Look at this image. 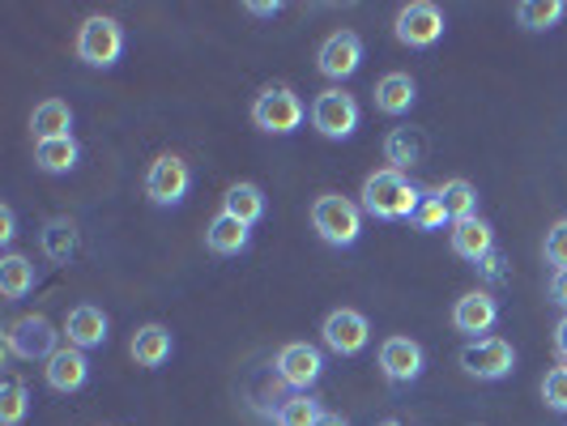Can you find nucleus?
<instances>
[{"label": "nucleus", "instance_id": "4468645a", "mask_svg": "<svg viewBox=\"0 0 567 426\" xmlns=\"http://www.w3.org/2000/svg\"><path fill=\"white\" fill-rule=\"evenodd\" d=\"M495 324H499V303H495L486 290H470V294L456 299L453 329L461 333V337L478 341V337H486Z\"/></svg>", "mask_w": 567, "mask_h": 426}, {"label": "nucleus", "instance_id": "423d86ee", "mask_svg": "<svg viewBox=\"0 0 567 426\" xmlns=\"http://www.w3.org/2000/svg\"><path fill=\"white\" fill-rule=\"evenodd\" d=\"M444 9L440 4H431V0H410V4H401L398 9V22H393V34H398L401 48H414V52H423V48H435L440 39H444Z\"/></svg>", "mask_w": 567, "mask_h": 426}, {"label": "nucleus", "instance_id": "0eeeda50", "mask_svg": "<svg viewBox=\"0 0 567 426\" xmlns=\"http://www.w3.org/2000/svg\"><path fill=\"white\" fill-rule=\"evenodd\" d=\"M461 371L483 380V384H499L516 371V350L504 337H478L461 345Z\"/></svg>", "mask_w": 567, "mask_h": 426}, {"label": "nucleus", "instance_id": "bb28decb", "mask_svg": "<svg viewBox=\"0 0 567 426\" xmlns=\"http://www.w3.org/2000/svg\"><path fill=\"white\" fill-rule=\"evenodd\" d=\"M435 197H440V205L449 209L453 222H461V218H478V188H474L470 179H444V184L435 188Z\"/></svg>", "mask_w": 567, "mask_h": 426}, {"label": "nucleus", "instance_id": "e433bc0d", "mask_svg": "<svg viewBox=\"0 0 567 426\" xmlns=\"http://www.w3.org/2000/svg\"><path fill=\"white\" fill-rule=\"evenodd\" d=\"M555 354H559V359L567 363V315L559 320V324H555Z\"/></svg>", "mask_w": 567, "mask_h": 426}, {"label": "nucleus", "instance_id": "1a4fd4ad", "mask_svg": "<svg viewBox=\"0 0 567 426\" xmlns=\"http://www.w3.org/2000/svg\"><path fill=\"white\" fill-rule=\"evenodd\" d=\"M320 341L338 354V359H354V354H363L371 341V324L363 312H354V308H333V312L320 320Z\"/></svg>", "mask_w": 567, "mask_h": 426}, {"label": "nucleus", "instance_id": "4be33fe9", "mask_svg": "<svg viewBox=\"0 0 567 426\" xmlns=\"http://www.w3.org/2000/svg\"><path fill=\"white\" fill-rule=\"evenodd\" d=\"M34 282H39V273H34V260L30 256L9 252L0 260V294H4V303L27 299L30 290H34Z\"/></svg>", "mask_w": 567, "mask_h": 426}, {"label": "nucleus", "instance_id": "a211bd4d", "mask_svg": "<svg viewBox=\"0 0 567 426\" xmlns=\"http://www.w3.org/2000/svg\"><path fill=\"white\" fill-rule=\"evenodd\" d=\"M128 354H133L137 367L158 371L171 354H175V337H171L167 324H142V329L133 333V341H128Z\"/></svg>", "mask_w": 567, "mask_h": 426}, {"label": "nucleus", "instance_id": "a878e982", "mask_svg": "<svg viewBox=\"0 0 567 426\" xmlns=\"http://www.w3.org/2000/svg\"><path fill=\"white\" fill-rule=\"evenodd\" d=\"M564 18H567L564 0H520V4H516V27L534 30V34H542V30H555Z\"/></svg>", "mask_w": 567, "mask_h": 426}, {"label": "nucleus", "instance_id": "ddd939ff", "mask_svg": "<svg viewBox=\"0 0 567 426\" xmlns=\"http://www.w3.org/2000/svg\"><path fill=\"white\" fill-rule=\"evenodd\" d=\"M426 367V354L423 345L414 337H384L380 341V371H384V380L393 384V388H405V384H414Z\"/></svg>", "mask_w": 567, "mask_h": 426}, {"label": "nucleus", "instance_id": "5701e85b", "mask_svg": "<svg viewBox=\"0 0 567 426\" xmlns=\"http://www.w3.org/2000/svg\"><path fill=\"white\" fill-rule=\"evenodd\" d=\"M423 154H426V142L414 133V128H393L389 142H384V163H389L393 170H401V175H405L410 167H419Z\"/></svg>", "mask_w": 567, "mask_h": 426}, {"label": "nucleus", "instance_id": "aec40b11", "mask_svg": "<svg viewBox=\"0 0 567 426\" xmlns=\"http://www.w3.org/2000/svg\"><path fill=\"white\" fill-rule=\"evenodd\" d=\"M419 103V85L410 73H384L375 82V107L384 115H410Z\"/></svg>", "mask_w": 567, "mask_h": 426}, {"label": "nucleus", "instance_id": "4c0bfd02", "mask_svg": "<svg viewBox=\"0 0 567 426\" xmlns=\"http://www.w3.org/2000/svg\"><path fill=\"white\" fill-rule=\"evenodd\" d=\"M316 426H350V423H346V418H341V414H329V409H324V414H320V418H316Z\"/></svg>", "mask_w": 567, "mask_h": 426}, {"label": "nucleus", "instance_id": "6e6552de", "mask_svg": "<svg viewBox=\"0 0 567 426\" xmlns=\"http://www.w3.org/2000/svg\"><path fill=\"white\" fill-rule=\"evenodd\" d=\"M312 128L329 142H346L359 133V103L346 90H324L312 103Z\"/></svg>", "mask_w": 567, "mask_h": 426}, {"label": "nucleus", "instance_id": "72a5a7b5", "mask_svg": "<svg viewBox=\"0 0 567 426\" xmlns=\"http://www.w3.org/2000/svg\"><path fill=\"white\" fill-rule=\"evenodd\" d=\"M13 235H18V214L13 205H0V243H13Z\"/></svg>", "mask_w": 567, "mask_h": 426}, {"label": "nucleus", "instance_id": "f03ea898", "mask_svg": "<svg viewBox=\"0 0 567 426\" xmlns=\"http://www.w3.org/2000/svg\"><path fill=\"white\" fill-rule=\"evenodd\" d=\"M312 230L329 248H354L363 235V205L341 193H320L312 200Z\"/></svg>", "mask_w": 567, "mask_h": 426}, {"label": "nucleus", "instance_id": "9d476101", "mask_svg": "<svg viewBox=\"0 0 567 426\" xmlns=\"http://www.w3.org/2000/svg\"><path fill=\"white\" fill-rule=\"evenodd\" d=\"M188 188H193V170H188V163L179 154H163L145 170V197L154 200L158 209L179 205V200L188 197Z\"/></svg>", "mask_w": 567, "mask_h": 426}, {"label": "nucleus", "instance_id": "2eb2a0df", "mask_svg": "<svg viewBox=\"0 0 567 426\" xmlns=\"http://www.w3.org/2000/svg\"><path fill=\"white\" fill-rule=\"evenodd\" d=\"M43 380H48V388L60 393V397L82 393L85 380H90V359H85V350H78V345H60L56 354L48 359V367H43Z\"/></svg>", "mask_w": 567, "mask_h": 426}, {"label": "nucleus", "instance_id": "dca6fc26", "mask_svg": "<svg viewBox=\"0 0 567 426\" xmlns=\"http://www.w3.org/2000/svg\"><path fill=\"white\" fill-rule=\"evenodd\" d=\"M449 239H453V252L465 264H474V269H483L486 260L495 256V230L483 218H461V222H453Z\"/></svg>", "mask_w": 567, "mask_h": 426}, {"label": "nucleus", "instance_id": "f257e3e1", "mask_svg": "<svg viewBox=\"0 0 567 426\" xmlns=\"http://www.w3.org/2000/svg\"><path fill=\"white\" fill-rule=\"evenodd\" d=\"M359 205L363 214L375 218V222H414L419 205H423L426 193H419L401 170L384 167V170H371L363 179V193H359Z\"/></svg>", "mask_w": 567, "mask_h": 426}, {"label": "nucleus", "instance_id": "6ab92c4d", "mask_svg": "<svg viewBox=\"0 0 567 426\" xmlns=\"http://www.w3.org/2000/svg\"><path fill=\"white\" fill-rule=\"evenodd\" d=\"M73 107L64 98H43L34 112H30V137L39 142H56V137H73Z\"/></svg>", "mask_w": 567, "mask_h": 426}, {"label": "nucleus", "instance_id": "7ed1b4c3", "mask_svg": "<svg viewBox=\"0 0 567 426\" xmlns=\"http://www.w3.org/2000/svg\"><path fill=\"white\" fill-rule=\"evenodd\" d=\"M303 115L308 107L290 85H265L252 103V124L269 137H290L303 124Z\"/></svg>", "mask_w": 567, "mask_h": 426}, {"label": "nucleus", "instance_id": "20e7f679", "mask_svg": "<svg viewBox=\"0 0 567 426\" xmlns=\"http://www.w3.org/2000/svg\"><path fill=\"white\" fill-rule=\"evenodd\" d=\"M60 333L52 329L48 315H18L9 329H4V354L9 359H22V363H34V359H52L60 345Z\"/></svg>", "mask_w": 567, "mask_h": 426}, {"label": "nucleus", "instance_id": "473e14b6", "mask_svg": "<svg viewBox=\"0 0 567 426\" xmlns=\"http://www.w3.org/2000/svg\"><path fill=\"white\" fill-rule=\"evenodd\" d=\"M444 222H453V218H449V209L440 205V197H435V193H431V197H423L419 214H414V230H440Z\"/></svg>", "mask_w": 567, "mask_h": 426}, {"label": "nucleus", "instance_id": "c9c22d12", "mask_svg": "<svg viewBox=\"0 0 567 426\" xmlns=\"http://www.w3.org/2000/svg\"><path fill=\"white\" fill-rule=\"evenodd\" d=\"M244 9L256 13V18H278V13H282V4H278V0H274V4H269V0H248Z\"/></svg>", "mask_w": 567, "mask_h": 426}, {"label": "nucleus", "instance_id": "2f4dec72", "mask_svg": "<svg viewBox=\"0 0 567 426\" xmlns=\"http://www.w3.org/2000/svg\"><path fill=\"white\" fill-rule=\"evenodd\" d=\"M542 256H546V264H555V273H559V269H567V218L546 230Z\"/></svg>", "mask_w": 567, "mask_h": 426}, {"label": "nucleus", "instance_id": "39448f33", "mask_svg": "<svg viewBox=\"0 0 567 426\" xmlns=\"http://www.w3.org/2000/svg\"><path fill=\"white\" fill-rule=\"evenodd\" d=\"M120 56H124V27L107 13L85 18L78 30V60L90 69H112Z\"/></svg>", "mask_w": 567, "mask_h": 426}, {"label": "nucleus", "instance_id": "412c9836", "mask_svg": "<svg viewBox=\"0 0 567 426\" xmlns=\"http://www.w3.org/2000/svg\"><path fill=\"white\" fill-rule=\"evenodd\" d=\"M248 243H252V227H244L239 218H230V214H218L209 230H205V248L214 256H239L248 252Z\"/></svg>", "mask_w": 567, "mask_h": 426}, {"label": "nucleus", "instance_id": "9b49d317", "mask_svg": "<svg viewBox=\"0 0 567 426\" xmlns=\"http://www.w3.org/2000/svg\"><path fill=\"white\" fill-rule=\"evenodd\" d=\"M274 371H278V380H282L286 388L308 393L316 380L324 375V354L316 345H308V341H286L282 350H278V359H274Z\"/></svg>", "mask_w": 567, "mask_h": 426}, {"label": "nucleus", "instance_id": "c85d7f7f", "mask_svg": "<svg viewBox=\"0 0 567 426\" xmlns=\"http://www.w3.org/2000/svg\"><path fill=\"white\" fill-rule=\"evenodd\" d=\"M30 414V388L22 380L0 384V426H22Z\"/></svg>", "mask_w": 567, "mask_h": 426}, {"label": "nucleus", "instance_id": "f8f14e48", "mask_svg": "<svg viewBox=\"0 0 567 426\" xmlns=\"http://www.w3.org/2000/svg\"><path fill=\"white\" fill-rule=\"evenodd\" d=\"M359 64H363V39H359L354 30H333V34L320 43V52H316V69H320L329 82L354 77Z\"/></svg>", "mask_w": 567, "mask_h": 426}, {"label": "nucleus", "instance_id": "cd10ccee", "mask_svg": "<svg viewBox=\"0 0 567 426\" xmlns=\"http://www.w3.org/2000/svg\"><path fill=\"white\" fill-rule=\"evenodd\" d=\"M43 252H48V260H56V264H69L73 252H78V227L69 218H52L43 227Z\"/></svg>", "mask_w": 567, "mask_h": 426}, {"label": "nucleus", "instance_id": "58836bf2", "mask_svg": "<svg viewBox=\"0 0 567 426\" xmlns=\"http://www.w3.org/2000/svg\"><path fill=\"white\" fill-rule=\"evenodd\" d=\"M380 426H401V423H398V418H389V423H380Z\"/></svg>", "mask_w": 567, "mask_h": 426}, {"label": "nucleus", "instance_id": "c756f323", "mask_svg": "<svg viewBox=\"0 0 567 426\" xmlns=\"http://www.w3.org/2000/svg\"><path fill=\"white\" fill-rule=\"evenodd\" d=\"M324 409H320V401L308 397V393H295V397H286L278 409H274V423L278 426H316Z\"/></svg>", "mask_w": 567, "mask_h": 426}, {"label": "nucleus", "instance_id": "f704fd0d", "mask_svg": "<svg viewBox=\"0 0 567 426\" xmlns=\"http://www.w3.org/2000/svg\"><path fill=\"white\" fill-rule=\"evenodd\" d=\"M550 299L567 312V269H559V273L550 278Z\"/></svg>", "mask_w": 567, "mask_h": 426}, {"label": "nucleus", "instance_id": "f3484780", "mask_svg": "<svg viewBox=\"0 0 567 426\" xmlns=\"http://www.w3.org/2000/svg\"><path fill=\"white\" fill-rule=\"evenodd\" d=\"M64 337H69V345H78V350H99V345H107V337H112V320L103 315V308L82 303V308H73L69 320H64Z\"/></svg>", "mask_w": 567, "mask_h": 426}, {"label": "nucleus", "instance_id": "7c9ffc66", "mask_svg": "<svg viewBox=\"0 0 567 426\" xmlns=\"http://www.w3.org/2000/svg\"><path fill=\"white\" fill-rule=\"evenodd\" d=\"M542 401H546L555 414H567V363L555 371H546V380H542Z\"/></svg>", "mask_w": 567, "mask_h": 426}, {"label": "nucleus", "instance_id": "b1692460", "mask_svg": "<svg viewBox=\"0 0 567 426\" xmlns=\"http://www.w3.org/2000/svg\"><path fill=\"white\" fill-rule=\"evenodd\" d=\"M82 158V145L73 137H56V142H39L34 145V167L48 170V175H69Z\"/></svg>", "mask_w": 567, "mask_h": 426}, {"label": "nucleus", "instance_id": "393cba45", "mask_svg": "<svg viewBox=\"0 0 567 426\" xmlns=\"http://www.w3.org/2000/svg\"><path fill=\"white\" fill-rule=\"evenodd\" d=\"M223 214L239 218L244 227H256L265 218V193L256 184H230L227 197H223Z\"/></svg>", "mask_w": 567, "mask_h": 426}]
</instances>
